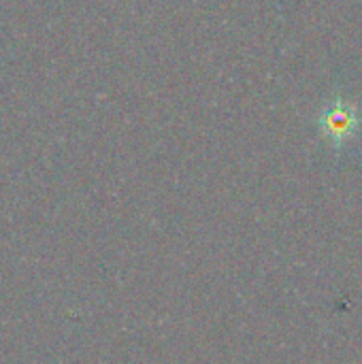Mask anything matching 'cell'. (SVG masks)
<instances>
[{"label": "cell", "mask_w": 362, "mask_h": 364, "mask_svg": "<svg viewBox=\"0 0 362 364\" xmlns=\"http://www.w3.org/2000/svg\"><path fill=\"white\" fill-rule=\"evenodd\" d=\"M318 122H320L322 132L326 134V139L333 145H344L346 141H350L356 134L361 117H358L356 105L335 98L322 109Z\"/></svg>", "instance_id": "1"}]
</instances>
